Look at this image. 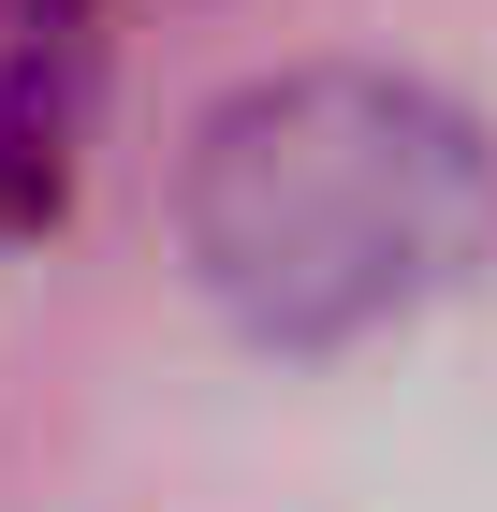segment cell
<instances>
[{"label": "cell", "mask_w": 497, "mask_h": 512, "mask_svg": "<svg viewBox=\"0 0 497 512\" xmlns=\"http://www.w3.org/2000/svg\"><path fill=\"white\" fill-rule=\"evenodd\" d=\"M497 235V147L468 103L366 59H307L205 103L176 161V249L264 352H351L439 308Z\"/></svg>", "instance_id": "obj_1"}, {"label": "cell", "mask_w": 497, "mask_h": 512, "mask_svg": "<svg viewBox=\"0 0 497 512\" xmlns=\"http://www.w3.org/2000/svg\"><path fill=\"white\" fill-rule=\"evenodd\" d=\"M103 88V0H0V235L59 220Z\"/></svg>", "instance_id": "obj_2"}]
</instances>
